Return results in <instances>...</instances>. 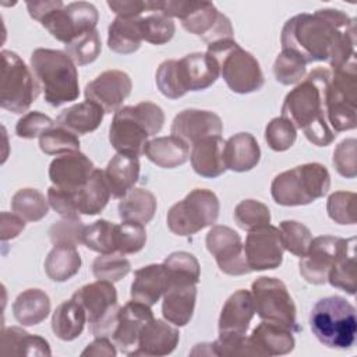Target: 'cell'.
<instances>
[{"mask_svg":"<svg viewBox=\"0 0 357 357\" xmlns=\"http://www.w3.org/2000/svg\"><path fill=\"white\" fill-rule=\"evenodd\" d=\"M280 43L305 64L326 61L337 68L356 60V20L335 8L301 13L286 21Z\"/></svg>","mask_w":357,"mask_h":357,"instance_id":"1","label":"cell"},{"mask_svg":"<svg viewBox=\"0 0 357 357\" xmlns=\"http://www.w3.org/2000/svg\"><path fill=\"white\" fill-rule=\"evenodd\" d=\"M331 70L314 68L284 98L282 117L294 128L303 130L307 139L317 146H328L336 138L326 119V88Z\"/></svg>","mask_w":357,"mask_h":357,"instance_id":"2","label":"cell"},{"mask_svg":"<svg viewBox=\"0 0 357 357\" xmlns=\"http://www.w3.org/2000/svg\"><path fill=\"white\" fill-rule=\"evenodd\" d=\"M165 123L160 106L152 102H139L120 107L109 127V141L117 153L145 155L148 138L158 134Z\"/></svg>","mask_w":357,"mask_h":357,"instance_id":"3","label":"cell"},{"mask_svg":"<svg viewBox=\"0 0 357 357\" xmlns=\"http://www.w3.org/2000/svg\"><path fill=\"white\" fill-rule=\"evenodd\" d=\"M29 63L33 78L50 106L59 107L78 99V71L66 52L39 47L32 52Z\"/></svg>","mask_w":357,"mask_h":357,"instance_id":"4","label":"cell"},{"mask_svg":"<svg viewBox=\"0 0 357 357\" xmlns=\"http://www.w3.org/2000/svg\"><path fill=\"white\" fill-rule=\"evenodd\" d=\"M219 66L206 52L191 53L180 60H165L159 64L155 75L156 86L169 99H178L190 91L209 88L218 77Z\"/></svg>","mask_w":357,"mask_h":357,"instance_id":"5","label":"cell"},{"mask_svg":"<svg viewBox=\"0 0 357 357\" xmlns=\"http://www.w3.org/2000/svg\"><path fill=\"white\" fill-rule=\"evenodd\" d=\"M310 326L324 346L351 349L357 333L356 308L340 296L319 298L311 310Z\"/></svg>","mask_w":357,"mask_h":357,"instance_id":"6","label":"cell"},{"mask_svg":"<svg viewBox=\"0 0 357 357\" xmlns=\"http://www.w3.org/2000/svg\"><path fill=\"white\" fill-rule=\"evenodd\" d=\"M331 187L328 169L317 162L304 163L282 172L272 180L271 194L283 206L308 205L326 195Z\"/></svg>","mask_w":357,"mask_h":357,"instance_id":"7","label":"cell"},{"mask_svg":"<svg viewBox=\"0 0 357 357\" xmlns=\"http://www.w3.org/2000/svg\"><path fill=\"white\" fill-rule=\"evenodd\" d=\"M206 53L216 60L219 73L230 91L244 95L262 88L265 78L258 60L234 39L209 43Z\"/></svg>","mask_w":357,"mask_h":357,"instance_id":"8","label":"cell"},{"mask_svg":"<svg viewBox=\"0 0 357 357\" xmlns=\"http://www.w3.org/2000/svg\"><path fill=\"white\" fill-rule=\"evenodd\" d=\"M326 119L331 128L354 130L357 126V63L332 68L326 88Z\"/></svg>","mask_w":357,"mask_h":357,"instance_id":"9","label":"cell"},{"mask_svg":"<svg viewBox=\"0 0 357 357\" xmlns=\"http://www.w3.org/2000/svg\"><path fill=\"white\" fill-rule=\"evenodd\" d=\"M220 204L216 194L208 188H194L167 212L166 222L172 233L191 236L213 226L219 216Z\"/></svg>","mask_w":357,"mask_h":357,"instance_id":"10","label":"cell"},{"mask_svg":"<svg viewBox=\"0 0 357 357\" xmlns=\"http://www.w3.org/2000/svg\"><path fill=\"white\" fill-rule=\"evenodd\" d=\"M38 93L39 85L24 60L11 50H1V107L17 114L24 113L35 102Z\"/></svg>","mask_w":357,"mask_h":357,"instance_id":"11","label":"cell"},{"mask_svg":"<svg viewBox=\"0 0 357 357\" xmlns=\"http://www.w3.org/2000/svg\"><path fill=\"white\" fill-rule=\"evenodd\" d=\"M251 296L257 315L262 321L278 324L298 332L296 304L286 284L276 278L261 276L251 284Z\"/></svg>","mask_w":357,"mask_h":357,"instance_id":"12","label":"cell"},{"mask_svg":"<svg viewBox=\"0 0 357 357\" xmlns=\"http://www.w3.org/2000/svg\"><path fill=\"white\" fill-rule=\"evenodd\" d=\"M86 312L91 333L98 336H112L119 312L117 291L112 282L96 280L79 287L73 297Z\"/></svg>","mask_w":357,"mask_h":357,"instance_id":"13","label":"cell"},{"mask_svg":"<svg viewBox=\"0 0 357 357\" xmlns=\"http://www.w3.org/2000/svg\"><path fill=\"white\" fill-rule=\"evenodd\" d=\"M98 20L99 13L92 3L74 1L52 11L40 21V25L54 39L67 45L79 35L96 29Z\"/></svg>","mask_w":357,"mask_h":357,"instance_id":"14","label":"cell"},{"mask_svg":"<svg viewBox=\"0 0 357 357\" xmlns=\"http://www.w3.org/2000/svg\"><path fill=\"white\" fill-rule=\"evenodd\" d=\"M205 244L223 273L241 276L251 272L245 259L241 237L231 227L213 225L205 237Z\"/></svg>","mask_w":357,"mask_h":357,"instance_id":"15","label":"cell"},{"mask_svg":"<svg viewBox=\"0 0 357 357\" xmlns=\"http://www.w3.org/2000/svg\"><path fill=\"white\" fill-rule=\"evenodd\" d=\"M181 25L187 32L199 36L206 45L223 39H233L230 20L211 1L188 0Z\"/></svg>","mask_w":357,"mask_h":357,"instance_id":"16","label":"cell"},{"mask_svg":"<svg viewBox=\"0 0 357 357\" xmlns=\"http://www.w3.org/2000/svg\"><path fill=\"white\" fill-rule=\"evenodd\" d=\"M283 251L279 229L272 225L250 230L245 237L244 252L251 272L279 268L283 262Z\"/></svg>","mask_w":357,"mask_h":357,"instance_id":"17","label":"cell"},{"mask_svg":"<svg viewBox=\"0 0 357 357\" xmlns=\"http://www.w3.org/2000/svg\"><path fill=\"white\" fill-rule=\"evenodd\" d=\"M132 82L121 70H106L86 84L85 98L100 106L105 113H116L131 93Z\"/></svg>","mask_w":357,"mask_h":357,"instance_id":"18","label":"cell"},{"mask_svg":"<svg viewBox=\"0 0 357 357\" xmlns=\"http://www.w3.org/2000/svg\"><path fill=\"white\" fill-rule=\"evenodd\" d=\"M340 237L318 236L311 240L307 252L300 258V275L311 284L328 282L329 271L335 262Z\"/></svg>","mask_w":357,"mask_h":357,"instance_id":"19","label":"cell"},{"mask_svg":"<svg viewBox=\"0 0 357 357\" xmlns=\"http://www.w3.org/2000/svg\"><path fill=\"white\" fill-rule=\"evenodd\" d=\"M152 319L153 312L149 305L137 300L126 303L117 312L116 326L112 333L113 343L120 351L130 354L137 347L142 328Z\"/></svg>","mask_w":357,"mask_h":357,"instance_id":"20","label":"cell"},{"mask_svg":"<svg viewBox=\"0 0 357 357\" xmlns=\"http://www.w3.org/2000/svg\"><path fill=\"white\" fill-rule=\"evenodd\" d=\"M223 131L222 119L211 112L201 109H184L173 119L170 132L188 145L208 137H218Z\"/></svg>","mask_w":357,"mask_h":357,"instance_id":"21","label":"cell"},{"mask_svg":"<svg viewBox=\"0 0 357 357\" xmlns=\"http://www.w3.org/2000/svg\"><path fill=\"white\" fill-rule=\"evenodd\" d=\"M93 170L92 160L77 151L54 158L49 166V178L54 187L77 192L86 184Z\"/></svg>","mask_w":357,"mask_h":357,"instance_id":"22","label":"cell"},{"mask_svg":"<svg viewBox=\"0 0 357 357\" xmlns=\"http://www.w3.org/2000/svg\"><path fill=\"white\" fill-rule=\"evenodd\" d=\"M178 340L180 332L173 324L153 318L142 328L137 347L128 356H167L177 347Z\"/></svg>","mask_w":357,"mask_h":357,"instance_id":"23","label":"cell"},{"mask_svg":"<svg viewBox=\"0 0 357 357\" xmlns=\"http://www.w3.org/2000/svg\"><path fill=\"white\" fill-rule=\"evenodd\" d=\"M197 300V284L170 283L163 293L162 315L174 326L187 325L194 314Z\"/></svg>","mask_w":357,"mask_h":357,"instance_id":"24","label":"cell"},{"mask_svg":"<svg viewBox=\"0 0 357 357\" xmlns=\"http://www.w3.org/2000/svg\"><path fill=\"white\" fill-rule=\"evenodd\" d=\"M257 356H283L294 349L293 332L278 324L259 322L248 336Z\"/></svg>","mask_w":357,"mask_h":357,"instance_id":"25","label":"cell"},{"mask_svg":"<svg viewBox=\"0 0 357 357\" xmlns=\"http://www.w3.org/2000/svg\"><path fill=\"white\" fill-rule=\"evenodd\" d=\"M255 314L251 291L240 289L223 304L219 315V333H245Z\"/></svg>","mask_w":357,"mask_h":357,"instance_id":"26","label":"cell"},{"mask_svg":"<svg viewBox=\"0 0 357 357\" xmlns=\"http://www.w3.org/2000/svg\"><path fill=\"white\" fill-rule=\"evenodd\" d=\"M191 146L190 160L194 172L198 176L215 178L227 170L223 156L225 141L220 135L199 139Z\"/></svg>","mask_w":357,"mask_h":357,"instance_id":"27","label":"cell"},{"mask_svg":"<svg viewBox=\"0 0 357 357\" xmlns=\"http://www.w3.org/2000/svg\"><path fill=\"white\" fill-rule=\"evenodd\" d=\"M167 289V273L163 264H149L134 272L131 298L146 305H153Z\"/></svg>","mask_w":357,"mask_h":357,"instance_id":"28","label":"cell"},{"mask_svg":"<svg viewBox=\"0 0 357 357\" xmlns=\"http://www.w3.org/2000/svg\"><path fill=\"white\" fill-rule=\"evenodd\" d=\"M223 156L226 169L237 173L254 169L261 159V149L250 132H238L225 141Z\"/></svg>","mask_w":357,"mask_h":357,"instance_id":"29","label":"cell"},{"mask_svg":"<svg viewBox=\"0 0 357 357\" xmlns=\"http://www.w3.org/2000/svg\"><path fill=\"white\" fill-rule=\"evenodd\" d=\"M356 237L340 238L335 262L329 271L328 282L331 286L346 291L350 296L356 294Z\"/></svg>","mask_w":357,"mask_h":357,"instance_id":"30","label":"cell"},{"mask_svg":"<svg viewBox=\"0 0 357 357\" xmlns=\"http://www.w3.org/2000/svg\"><path fill=\"white\" fill-rule=\"evenodd\" d=\"M105 112L100 106L91 100L75 103L64 109L56 119V126L66 128L75 135H84L95 131L102 120Z\"/></svg>","mask_w":357,"mask_h":357,"instance_id":"31","label":"cell"},{"mask_svg":"<svg viewBox=\"0 0 357 357\" xmlns=\"http://www.w3.org/2000/svg\"><path fill=\"white\" fill-rule=\"evenodd\" d=\"M105 177L110 188V194L114 198H123L139 177V160L138 156L116 153L105 169Z\"/></svg>","mask_w":357,"mask_h":357,"instance_id":"32","label":"cell"},{"mask_svg":"<svg viewBox=\"0 0 357 357\" xmlns=\"http://www.w3.org/2000/svg\"><path fill=\"white\" fill-rule=\"evenodd\" d=\"M0 353L4 356H50L52 350L42 336L28 333L18 326H7L1 331Z\"/></svg>","mask_w":357,"mask_h":357,"instance_id":"33","label":"cell"},{"mask_svg":"<svg viewBox=\"0 0 357 357\" xmlns=\"http://www.w3.org/2000/svg\"><path fill=\"white\" fill-rule=\"evenodd\" d=\"M145 155L159 167L174 169L190 159V145L174 135L156 137L148 141Z\"/></svg>","mask_w":357,"mask_h":357,"instance_id":"34","label":"cell"},{"mask_svg":"<svg viewBox=\"0 0 357 357\" xmlns=\"http://www.w3.org/2000/svg\"><path fill=\"white\" fill-rule=\"evenodd\" d=\"M50 312V298L40 289H26L17 296L13 303L14 318L22 326H33L47 318Z\"/></svg>","mask_w":357,"mask_h":357,"instance_id":"35","label":"cell"},{"mask_svg":"<svg viewBox=\"0 0 357 357\" xmlns=\"http://www.w3.org/2000/svg\"><path fill=\"white\" fill-rule=\"evenodd\" d=\"M141 17H116L107 29V46L119 54L137 52L142 42Z\"/></svg>","mask_w":357,"mask_h":357,"instance_id":"36","label":"cell"},{"mask_svg":"<svg viewBox=\"0 0 357 357\" xmlns=\"http://www.w3.org/2000/svg\"><path fill=\"white\" fill-rule=\"evenodd\" d=\"M85 322V310L81 304L71 298L63 301L54 310L52 317V331L60 340L71 342L82 333Z\"/></svg>","mask_w":357,"mask_h":357,"instance_id":"37","label":"cell"},{"mask_svg":"<svg viewBox=\"0 0 357 357\" xmlns=\"http://www.w3.org/2000/svg\"><path fill=\"white\" fill-rule=\"evenodd\" d=\"M110 195L112 194L105 177V170L95 169L86 184L75 192L78 213L89 216L98 215L107 205Z\"/></svg>","mask_w":357,"mask_h":357,"instance_id":"38","label":"cell"},{"mask_svg":"<svg viewBox=\"0 0 357 357\" xmlns=\"http://www.w3.org/2000/svg\"><path fill=\"white\" fill-rule=\"evenodd\" d=\"M156 208V197L149 190L132 188L121 198L117 209L123 220L146 225L153 219Z\"/></svg>","mask_w":357,"mask_h":357,"instance_id":"39","label":"cell"},{"mask_svg":"<svg viewBox=\"0 0 357 357\" xmlns=\"http://www.w3.org/2000/svg\"><path fill=\"white\" fill-rule=\"evenodd\" d=\"M79 268L81 257L74 245H54L45 261V272L53 282L71 279Z\"/></svg>","mask_w":357,"mask_h":357,"instance_id":"40","label":"cell"},{"mask_svg":"<svg viewBox=\"0 0 357 357\" xmlns=\"http://www.w3.org/2000/svg\"><path fill=\"white\" fill-rule=\"evenodd\" d=\"M167 273V286L170 283H192L199 282L201 268L198 259L187 251H176L162 262Z\"/></svg>","mask_w":357,"mask_h":357,"instance_id":"41","label":"cell"},{"mask_svg":"<svg viewBox=\"0 0 357 357\" xmlns=\"http://www.w3.org/2000/svg\"><path fill=\"white\" fill-rule=\"evenodd\" d=\"M36 188H21L11 198V209L25 222H38L47 215L49 205Z\"/></svg>","mask_w":357,"mask_h":357,"instance_id":"42","label":"cell"},{"mask_svg":"<svg viewBox=\"0 0 357 357\" xmlns=\"http://www.w3.org/2000/svg\"><path fill=\"white\" fill-rule=\"evenodd\" d=\"M142 40L152 45H165L174 36L176 25L172 18L159 11H151L139 18Z\"/></svg>","mask_w":357,"mask_h":357,"instance_id":"43","label":"cell"},{"mask_svg":"<svg viewBox=\"0 0 357 357\" xmlns=\"http://www.w3.org/2000/svg\"><path fill=\"white\" fill-rule=\"evenodd\" d=\"M114 230V223L106 219H99L89 226H85L82 234V244H85L86 248L99 254L116 252Z\"/></svg>","mask_w":357,"mask_h":357,"instance_id":"44","label":"cell"},{"mask_svg":"<svg viewBox=\"0 0 357 357\" xmlns=\"http://www.w3.org/2000/svg\"><path fill=\"white\" fill-rule=\"evenodd\" d=\"M234 222L243 230H254L271 223L269 208L257 199H243L234 208Z\"/></svg>","mask_w":357,"mask_h":357,"instance_id":"45","label":"cell"},{"mask_svg":"<svg viewBox=\"0 0 357 357\" xmlns=\"http://www.w3.org/2000/svg\"><path fill=\"white\" fill-rule=\"evenodd\" d=\"M102 50V43L98 29H92L73 39L66 45V53L78 66L91 64L98 59Z\"/></svg>","mask_w":357,"mask_h":357,"instance_id":"46","label":"cell"},{"mask_svg":"<svg viewBox=\"0 0 357 357\" xmlns=\"http://www.w3.org/2000/svg\"><path fill=\"white\" fill-rule=\"evenodd\" d=\"M131 271L130 261L120 252H110V254H99L92 264L93 276L98 280H107V282H119L124 276H127Z\"/></svg>","mask_w":357,"mask_h":357,"instance_id":"47","label":"cell"},{"mask_svg":"<svg viewBox=\"0 0 357 357\" xmlns=\"http://www.w3.org/2000/svg\"><path fill=\"white\" fill-rule=\"evenodd\" d=\"M114 243L116 252L123 255L139 252L146 243V231L144 225L130 220H123V223L116 225Z\"/></svg>","mask_w":357,"mask_h":357,"instance_id":"48","label":"cell"},{"mask_svg":"<svg viewBox=\"0 0 357 357\" xmlns=\"http://www.w3.org/2000/svg\"><path fill=\"white\" fill-rule=\"evenodd\" d=\"M283 248L296 257H303L312 240L310 229L297 220H283L279 225Z\"/></svg>","mask_w":357,"mask_h":357,"instance_id":"49","label":"cell"},{"mask_svg":"<svg viewBox=\"0 0 357 357\" xmlns=\"http://www.w3.org/2000/svg\"><path fill=\"white\" fill-rule=\"evenodd\" d=\"M39 148L47 155H64L79 151L78 135L61 127H53L39 137Z\"/></svg>","mask_w":357,"mask_h":357,"instance_id":"50","label":"cell"},{"mask_svg":"<svg viewBox=\"0 0 357 357\" xmlns=\"http://www.w3.org/2000/svg\"><path fill=\"white\" fill-rule=\"evenodd\" d=\"M273 74L276 81L283 85L297 84L305 75V63L294 52L282 49L273 63Z\"/></svg>","mask_w":357,"mask_h":357,"instance_id":"51","label":"cell"},{"mask_svg":"<svg viewBox=\"0 0 357 357\" xmlns=\"http://www.w3.org/2000/svg\"><path fill=\"white\" fill-rule=\"evenodd\" d=\"M328 216L337 225H356V194L335 191L326 201Z\"/></svg>","mask_w":357,"mask_h":357,"instance_id":"52","label":"cell"},{"mask_svg":"<svg viewBox=\"0 0 357 357\" xmlns=\"http://www.w3.org/2000/svg\"><path fill=\"white\" fill-rule=\"evenodd\" d=\"M297 138L294 126L284 117L272 119L265 128V141L268 146L276 152L287 151L293 146Z\"/></svg>","mask_w":357,"mask_h":357,"instance_id":"53","label":"cell"},{"mask_svg":"<svg viewBox=\"0 0 357 357\" xmlns=\"http://www.w3.org/2000/svg\"><path fill=\"white\" fill-rule=\"evenodd\" d=\"M211 349L212 356L219 357L257 356L245 333H219V337L211 342Z\"/></svg>","mask_w":357,"mask_h":357,"instance_id":"54","label":"cell"},{"mask_svg":"<svg viewBox=\"0 0 357 357\" xmlns=\"http://www.w3.org/2000/svg\"><path fill=\"white\" fill-rule=\"evenodd\" d=\"M85 226L78 218H63L59 222H54L49 229L50 241L54 245H74L82 243Z\"/></svg>","mask_w":357,"mask_h":357,"instance_id":"55","label":"cell"},{"mask_svg":"<svg viewBox=\"0 0 357 357\" xmlns=\"http://www.w3.org/2000/svg\"><path fill=\"white\" fill-rule=\"evenodd\" d=\"M356 146L357 141L354 138H346L339 142L333 151V166L336 172L346 178H354L357 176Z\"/></svg>","mask_w":357,"mask_h":357,"instance_id":"56","label":"cell"},{"mask_svg":"<svg viewBox=\"0 0 357 357\" xmlns=\"http://www.w3.org/2000/svg\"><path fill=\"white\" fill-rule=\"evenodd\" d=\"M54 121L40 112H28L25 113L15 124V134L20 138L25 139H33L36 137H40L45 131L53 128Z\"/></svg>","mask_w":357,"mask_h":357,"instance_id":"57","label":"cell"},{"mask_svg":"<svg viewBox=\"0 0 357 357\" xmlns=\"http://www.w3.org/2000/svg\"><path fill=\"white\" fill-rule=\"evenodd\" d=\"M47 202L61 218H78L75 192L61 190L59 187L47 188Z\"/></svg>","mask_w":357,"mask_h":357,"instance_id":"58","label":"cell"},{"mask_svg":"<svg viewBox=\"0 0 357 357\" xmlns=\"http://www.w3.org/2000/svg\"><path fill=\"white\" fill-rule=\"evenodd\" d=\"M107 6L117 17H141L151 13L149 0H109Z\"/></svg>","mask_w":357,"mask_h":357,"instance_id":"59","label":"cell"},{"mask_svg":"<svg viewBox=\"0 0 357 357\" xmlns=\"http://www.w3.org/2000/svg\"><path fill=\"white\" fill-rule=\"evenodd\" d=\"M25 227V220L20 218L17 213L1 212V223H0V237L3 241L10 238H15Z\"/></svg>","mask_w":357,"mask_h":357,"instance_id":"60","label":"cell"},{"mask_svg":"<svg viewBox=\"0 0 357 357\" xmlns=\"http://www.w3.org/2000/svg\"><path fill=\"white\" fill-rule=\"evenodd\" d=\"M64 3L61 0H40V1H26V8L29 15L40 22L46 15L52 11L63 7Z\"/></svg>","mask_w":357,"mask_h":357,"instance_id":"61","label":"cell"},{"mask_svg":"<svg viewBox=\"0 0 357 357\" xmlns=\"http://www.w3.org/2000/svg\"><path fill=\"white\" fill-rule=\"evenodd\" d=\"M116 344L109 340L106 336H98L92 343L88 344V347L81 353V356H106V357H114L117 354V350L114 347Z\"/></svg>","mask_w":357,"mask_h":357,"instance_id":"62","label":"cell"}]
</instances>
